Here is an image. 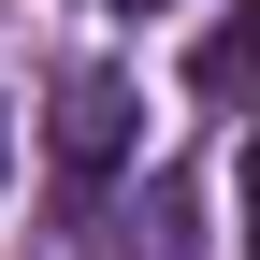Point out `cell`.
Returning <instances> with one entry per match:
<instances>
[{
    "label": "cell",
    "mask_w": 260,
    "mask_h": 260,
    "mask_svg": "<svg viewBox=\"0 0 260 260\" xmlns=\"http://www.w3.org/2000/svg\"><path fill=\"white\" fill-rule=\"evenodd\" d=\"M116 145H130V87L87 73L73 102H58V159H73V174H116Z\"/></svg>",
    "instance_id": "1"
},
{
    "label": "cell",
    "mask_w": 260,
    "mask_h": 260,
    "mask_svg": "<svg viewBox=\"0 0 260 260\" xmlns=\"http://www.w3.org/2000/svg\"><path fill=\"white\" fill-rule=\"evenodd\" d=\"M0 159H15V130H0Z\"/></svg>",
    "instance_id": "2"
}]
</instances>
